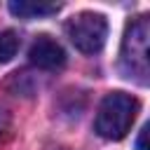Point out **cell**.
Returning a JSON list of instances; mask_svg holds the SVG:
<instances>
[{
    "label": "cell",
    "mask_w": 150,
    "mask_h": 150,
    "mask_svg": "<svg viewBox=\"0 0 150 150\" xmlns=\"http://www.w3.org/2000/svg\"><path fill=\"white\" fill-rule=\"evenodd\" d=\"M145 141H148V124L141 129V134H138V141H136V148H138V150H148V143H145Z\"/></svg>",
    "instance_id": "cell-7"
},
{
    "label": "cell",
    "mask_w": 150,
    "mask_h": 150,
    "mask_svg": "<svg viewBox=\"0 0 150 150\" xmlns=\"http://www.w3.org/2000/svg\"><path fill=\"white\" fill-rule=\"evenodd\" d=\"M122 59L129 66V73H148V19L141 16L127 26L122 42Z\"/></svg>",
    "instance_id": "cell-3"
},
{
    "label": "cell",
    "mask_w": 150,
    "mask_h": 150,
    "mask_svg": "<svg viewBox=\"0 0 150 150\" xmlns=\"http://www.w3.org/2000/svg\"><path fill=\"white\" fill-rule=\"evenodd\" d=\"M61 9L59 2H45V0H12L9 2V12L19 19H40V16H49L56 14Z\"/></svg>",
    "instance_id": "cell-5"
},
{
    "label": "cell",
    "mask_w": 150,
    "mask_h": 150,
    "mask_svg": "<svg viewBox=\"0 0 150 150\" xmlns=\"http://www.w3.org/2000/svg\"><path fill=\"white\" fill-rule=\"evenodd\" d=\"M66 35L82 54H98L108 38V21L96 12H80L66 21Z\"/></svg>",
    "instance_id": "cell-2"
},
{
    "label": "cell",
    "mask_w": 150,
    "mask_h": 150,
    "mask_svg": "<svg viewBox=\"0 0 150 150\" xmlns=\"http://www.w3.org/2000/svg\"><path fill=\"white\" fill-rule=\"evenodd\" d=\"M136 112H138V101L131 94H124V91L105 94V98L98 105L96 120H94L96 134L108 141L124 138L136 120Z\"/></svg>",
    "instance_id": "cell-1"
},
{
    "label": "cell",
    "mask_w": 150,
    "mask_h": 150,
    "mask_svg": "<svg viewBox=\"0 0 150 150\" xmlns=\"http://www.w3.org/2000/svg\"><path fill=\"white\" fill-rule=\"evenodd\" d=\"M28 61L42 70H59L66 63V52L54 38L38 35L28 49Z\"/></svg>",
    "instance_id": "cell-4"
},
{
    "label": "cell",
    "mask_w": 150,
    "mask_h": 150,
    "mask_svg": "<svg viewBox=\"0 0 150 150\" xmlns=\"http://www.w3.org/2000/svg\"><path fill=\"white\" fill-rule=\"evenodd\" d=\"M19 52V38L14 30H2L0 33V63H7L14 59Z\"/></svg>",
    "instance_id": "cell-6"
}]
</instances>
